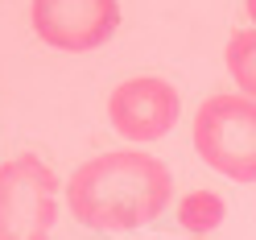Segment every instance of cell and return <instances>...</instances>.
Returning <instances> with one entry per match:
<instances>
[{
  "label": "cell",
  "instance_id": "6da1fadb",
  "mask_svg": "<svg viewBox=\"0 0 256 240\" xmlns=\"http://www.w3.org/2000/svg\"><path fill=\"white\" fill-rule=\"evenodd\" d=\"M174 195L170 166L140 149H112L66 178L70 215L95 232H136L166 211Z\"/></svg>",
  "mask_w": 256,
  "mask_h": 240
},
{
  "label": "cell",
  "instance_id": "7a4b0ae2",
  "mask_svg": "<svg viewBox=\"0 0 256 240\" xmlns=\"http://www.w3.org/2000/svg\"><path fill=\"white\" fill-rule=\"evenodd\" d=\"M194 149L215 174L232 182H256V100L248 95H206L194 112Z\"/></svg>",
  "mask_w": 256,
  "mask_h": 240
},
{
  "label": "cell",
  "instance_id": "3957f363",
  "mask_svg": "<svg viewBox=\"0 0 256 240\" xmlns=\"http://www.w3.org/2000/svg\"><path fill=\"white\" fill-rule=\"evenodd\" d=\"M58 219V174L34 153L0 166V240H50Z\"/></svg>",
  "mask_w": 256,
  "mask_h": 240
},
{
  "label": "cell",
  "instance_id": "277c9868",
  "mask_svg": "<svg viewBox=\"0 0 256 240\" xmlns=\"http://www.w3.org/2000/svg\"><path fill=\"white\" fill-rule=\"evenodd\" d=\"M120 0H34V34L66 54H87L116 34Z\"/></svg>",
  "mask_w": 256,
  "mask_h": 240
},
{
  "label": "cell",
  "instance_id": "5b68a950",
  "mask_svg": "<svg viewBox=\"0 0 256 240\" xmlns=\"http://www.w3.org/2000/svg\"><path fill=\"white\" fill-rule=\"evenodd\" d=\"M108 116H112V129L124 141H157L178 124L182 100L166 79L136 75V79L116 83V91L108 95Z\"/></svg>",
  "mask_w": 256,
  "mask_h": 240
},
{
  "label": "cell",
  "instance_id": "8992f818",
  "mask_svg": "<svg viewBox=\"0 0 256 240\" xmlns=\"http://www.w3.org/2000/svg\"><path fill=\"white\" fill-rule=\"evenodd\" d=\"M223 215H228V207H223V199L215 195V190H190V195L178 203V223L190 236L215 232L223 223Z\"/></svg>",
  "mask_w": 256,
  "mask_h": 240
},
{
  "label": "cell",
  "instance_id": "52a82bcc",
  "mask_svg": "<svg viewBox=\"0 0 256 240\" xmlns=\"http://www.w3.org/2000/svg\"><path fill=\"white\" fill-rule=\"evenodd\" d=\"M228 71L236 79V87L244 91L248 100H256V29L232 34V42H228Z\"/></svg>",
  "mask_w": 256,
  "mask_h": 240
},
{
  "label": "cell",
  "instance_id": "ba28073f",
  "mask_svg": "<svg viewBox=\"0 0 256 240\" xmlns=\"http://www.w3.org/2000/svg\"><path fill=\"white\" fill-rule=\"evenodd\" d=\"M244 9H248V17H252V29H256V0H244Z\"/></svg>",
  "mask_w": 256,
  "mask_h": 240
}]
</instances>
